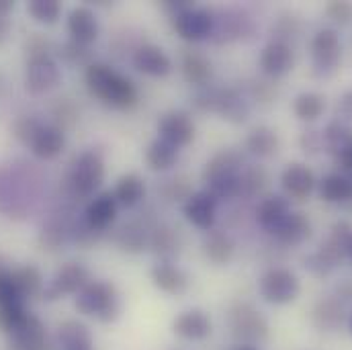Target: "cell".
Returning <instances> with one entry per match:
<instances>
[{"label":"cell","mask_w":352,"mask_h":350,"mask_svg":"<svg viewBox=\"0 0 352 350\" xmlns=\"http://www.w3.org/2000/svg\"><path fill=\"white\" fill-rule=\"evenodd\" d=\"M274 31H276V35H278V37H276V41L287 43V39H289V37H293V35L299 31V23H297V19H295V17L285 14L283 19H278V23H276Z\"/></svg>","instance_id":"f907efd6"},{"label":"cell","mask_w":352,"mask_h":350,"mask_svg":"<svg viewBox=\"0 0 352 350\" xmlns=\"http://www.w3.org/2000/svg\"><path fill=\"white\" fill-rule=\"evenodd\" d=\"M64 146H66V133L56 125H43L35 135V140L31 142L29 150L39 160H52L62 154Z\"/></svg>","instance_id":"d4e9b609"},{"label":"cell","mask_w":352,"mask_h":350,"mask_svg":"<svg viewBox=\"0 0 352 350\" xmlns=\"http://www.w3.org/2000/svg\"><path fill=\"white\" fill-rule=\"evenodd\" d=\"M336 121L352 125V88L344 90L336 102Z\"/></svg>","instance_id":"816d5d0a"},{"label":"cell","mask_w":352,"mask_h":350,"mask_svg":"<svg viewBox=\"0 0 352 350\" xmlns=\"http://www.w3.org/2000/svg\"><path fill=\"white\" fill-rule=\"evenodd\" d=\"M215 25V17L211 10L192 6L173 17V29L176 35L188 43H199L207 37H211Z\"/></svg>","instance_id":"9c48e42d"},{"label":"cell","mask_w":352,"mask_h":350,"mask_svg":"<svg viewBox=\"0 0 352 350\" xmlns=\"http://www.w3.org/2000/svg\"><path fill=\"white\" fill-rule=\"evenodd\" d=\"M158 138L173 144L176 148H184L195 140V123L186 111H168L158 119Z\"/></svg>","instance_id":"8fae6325"},{"label":"cell","mask_w":352,"mask_h":350,"mask_svg":"<svg viewBox=\"0 0 352 350\" xmlns=\"http://www.w3.org/2000/svg\"><path fill=\"white\" fill-rule=\"evenodd\" d=\"M291 201L283 195H270L263 199L256 207V221L266 232H274L289 215H291Z\"/></svg>","instance_id":"cb8c5ba5"},{"label":"cell","mask_w":352,"mask_h":350,"mask_svg":"<svg viewBox=\"0 0 352 350\" xmlns=\"http://www.w3.org/2000/svg\"><path fill=\"white\" fill-rule=\"evenodd\" d=\"M268 186V173L263 166H248L240 176V197H256Z\"/></svg>","instance_id":"ab89813d"},{"label":"cell","mask_w":352,"mask_h":350,"mask_svg":"<svg viewBox=\"0 0 352 350\" xmlns=\"http://www.w3.org/2000/svg\"><path fill=\"white\" fill-rule=\"evenodd\" d=\"M326 12L338 25H351L352 23V2H330L326 6Z\"/></svg>","instance_id":"681fc988"},{"label":"cell","mask_w":352,"mask_h":350,"mask_svg":"<svg viewBox=\"0 0 352 350\" xmlns=\"http://www.w3.org/2000/svg\"><path fill=\"white\" fill-rule=\"evenodd\" d=\"M242 156L236 150L217 152L203 168V182L217 201L240 197V176H242Z\"/></svg>","instance_id":"7a4b0ae2"},{"label":"cell","mask_w":352,"mask_h":350,"mask_svg":"<svg viewBox=\"0 0 352 350\" xmlns=\"http://www.w3.org/2000/svg\"><path fill=\"white\" fill-rule=\"evenodd\" d=\"M250 100H246V96L236 90V88H219L217 94V102H215V113L230 121V123H244L250 117Z\"/></svg>","instance_id":"603a6c76"},{"label":"cell","mask_w":352,"mask_h":350,"mask_svg":"<svg viewBox=\"0 0 352 350\" xmlns=\"http://www.w3.org/2000/svg\"><path fill=\"white\" fill-rule=\"evenodd\" d=\"M117 207L119 203L115 201L113 193L104 190L94 195V199H90L85 211V221L94 230V232H104L113 226L115 217H117Z\"/></svg>","instance_id":"d6986e66"},{"label":"cell","mask_w":352,"mask_h":350,"mask_svg":"<svg viewBox=\"0 0 352 350\" xmlns=\"http://www.w3.org/2000/svg\"><path fill=\"white\" fill-rule=\"evenodd\" d=\"M217 94H219V88H211V87H203L197 90V94L192 96V105L207 113V111H213L215 113V102H217Z\"/></svg>","instance_id":"c3c4849f"},{"label":"cell","mask_w":352,"mask_h":350,"mask_svg":"<svg viewBox=\"0 0 352 350\" xmlns=\"http://www.w3.org/2000/svg\"><path fill=\"white\" fill-rule=\"evenodd\" d=\"M346 259H351L352 261V236L351 240H349V244H346Z\"/></svg>","instance_id":"6125c7cd"},{"label":"cell","mask_w":352,"mask_h":350,"mask_svg":"<svg viewBox=\"0 0 352 350\" xmlns=\"http://www.w3.org/2000/svg\"><path fill=\"white\" fill-rule=\"evenodd\" d=\"M45 123L39 121L37 117L33 115H21L14 123H12V135L16 142H21L23 146H31V142L35 140V135L39 133V129L43 127Z\"/></svg>","instance_id":"b9f144b4"},{"label":"cell","mask_w":352,"mask_h":350,"mask_svg":"<svg viewBox=\"0 0 352 350\" xmlns=\"http://www.w3.org/2000/svg\"><path fill=\"white\" fill-rule=\"evenodd\" d=\"M246 150L256 158H270L278 150V135L272 127L258 125L246 138Z\"/></svg>","instance_id":"d6a6232c"},{"label":"cell","mask_w":352,"mask_h":350,"mask_svg":"<svg viewBox=\"0 0 352 350\" xmlns=\"http://www.w3.org/2000/svg\"><path fill=\"white\" fill-rule=\"evenodd\" d=\"M295 56L289 43L283 41H270L261 54V70L268 78H280L293 70Z\"/></svg>","instance_id":"e0dca14e"},{"label":"cell","mask_w":352,"mask_h":350,"mask_svg":"<svg viewBox=\"0 0 352 350\" xmlns=\"http://www.w3.org/2000/svg\"><path fill=\"white\" fill-rule=\"evenodd\" d=\"M12 278L19 291L21 301L25 303L27 299H35L39 295H43V274L35 264H25L16 270H12Z\"/></svg>","instance_id":"f1b7e54d"},{"label":"cell","mask_w":352,"mask_h":350,"mask_svg":"<svg viewBox=\"0 0 352 350\" xmlns=\"http://www.w3.org/2000/svg\"><path fill=\"white\" fill-rule=\"evenodd\" d=\"M90 283V272L85 264L66 263L60 266L54 274V278L43 289L45 301H58L66 295H78Z\"/></svg>","instance_id":"ba28073f"},{"label":"cell","mask_w":352,"mask_h":350,"mask_svg":"<svg viewBox=\"0 0 352 350\" xmlns=\"http://www.w3.org/2000/svg\"><path fill=\"white\" fill-rule=\"evenodd\" d=\"M62 80V70L56 58H33L27 60L25 68V88L31 94H45L60 85Z\"/></svg>","instance_id":"30bf717a"},{"label":"cell","mask_w":352,"mask_h":350,"mask_svg":"<svg viewBox=\"0 0 352 350\" xmlns=\"http://www.w3.org/2000/svg\"><path fill=\"white\" fill-rule=\"evenodd\" d=\"M133 66L138 72L152 78H164L173 72V60L168 58V54L152 43L140 45L133 52Z\"/></svg>","instance_id":"9a60e30c"},{"label":"cell","mask_w":352,"mask_h":350,"mask_svg":"<svg viewBox=\"0 0 352 350\" xmlns=\"http://www.w3.org/2000/svg\"><path fill=\"white\" fill-rule=\"evenodd\" d=\"M280 186L285 190V195L289 199H297V201H303L307 199L314 188H316V176L314 173L301 164V162H293L289 164L283 175H280Z\"/></svg>","instance_id":"ac0fdd59"},{"label":"cell","mask_w":352,"mask_h":350,"mask_svg":"<svg viewBox=\"0 0 352 350\" xmlns=\"http://www.w3.org/2000/svg\"><path fill=\"white\" fill-rule=\"evenodd\" d=\"M272 236L280 242V244H287V246H299L303 244L305 240H309L311 236V221L305 213L301 211H293L274 232Z\"/></svg>","instance_id":"484cf974"},{"label":"cell","mask_w":352,"mask_h":350,"mask_svg":"<svg viewBox=\"0 0 352 350\" xmlns=\"http://www.w3.org/2000/svg\"><path fill=\"white\" fill-rule=\"evenodd\" d=\"M14 301H21V297L12 278V270L0 266V305L14 303Z\"/></svg>","instance_id":"bcb514c9"},{"label":"cell","mask_w":352,"mask_h":350,"mask_svg":"<svg viewBox=\"0 0 352 350\" xmlns=\"http://www.w3.org/2000/svg\"><path fill=\"white\" fill-rule=\"evenodd\" d=\"M299 146L307 156H316L324 150V140H322V131L318 129H305L299 138Z\"/></svg>","instance_id":"7dc6e473"},{"label":"cell","mask_w":352,"mask_h":350,"mask_svg":"<svg viewBox=\"0 0 352 350\" xmlns=\"http://www.w3.org/2000/svg\"><path fill=\"white\" fill-rule=\"evenodd\" d=\"M85 78H87L88 92L94 98L102 100L104 105L119 109V111H127V109L135 107V102H138L135 85L127 76L115 72L111 66H107L102 62H94L87 68Z\"/></svg>","instance_id":"6da1fadb"},{"label":"cell","mask_w":352,"mask_h":350,"mask_svg":"<svg viewBox=\"0 0 352 350\" xmlns=\"http://www.w3.org/2000/svg\"><path fill=\"white\" fill-rule=\"evenodd\" d=\"M113 197L119 205L131 209L135 205H140L146 197V182L144 178L135 173H129V175H123L117 184H115V190H113Z\"/></svg>","instance_id":"f546056e"},{"label":"cell","mask_w":352,"mask_h":350,"mask_svg":"<svg viewBox=\"0 0 352 350\" xmlns=\"http://www.w3.org/2000/svg\"><path fill=\"white\" fill-rule=\"evenodd\" d=\"M148 240H150V236H148L146 228H144L142 223H138V221L125 223V226L117 232V238H115L117 246H119L123 252H129V254H140V252H144V250L148 248Z\"/></svg>","instance_id":"d590c367"},{"label":"cell","mask_w":352,"mask_h":350,"mask_svg":"<svg viewBox=\"0 0 352 350\" xmlns=\"http://www.w3.org/2000/svg\"><path fill=\"white\" fill-rule=\"evenodd\" d=\"M184 217L190 226L209 232L217 217V199L209 190H197L190 193L184 201Z\"/></svg>","instance_id":"4fadbf2b"},{"label":"cell","mask_w":352,"mask_h":350,"mask_svg":"<svg viewBox=\"0 0 352 350\" xmlns=\"http://www.w3.org/2000/svg\"><path fill=\"white\" fill-rule=\"evenodd\" d=\"M148 246L152 248V252L156 256H160L162 263H175V259L178 256V250H180L178 236L175 234V230L168 228V226H158L150 234Z\"/></svg>","instance_id":"1f68e13d"},{"label":"cell","mask_w":352,"mask_h":350,"mask_svg":"<svg viewBox=\"0 0 352 350\" xmlns=\"http://www.w3.org/2000/svg\"><path fill=\"white\" fill-rule=\"evenodd\" d=\"M232 350H258V347H252V344H238Z\"/></svg>","instance_id":"91938a15"},{"label":"cell","mask_w":352,"mask_h":350,"mask_svg":"<svg viewBox=\"0 0 352 350\" xmlns=\"http://www.w3.org/2000/svg\"><path fill=\"white\" fill-rule=\"evenodd\" d=\"M336 297L346 305V303H352V278H346L344 283H340L336 287Z\"/></svg>","instance_id":"9f6ffc18"},{"label":"cell","mask_w":352,"mask_h":350,"mask_svg":"<svg viewBox=\"0 0 352 350\" xmlns=\"http://www.w3.org/2000/svg\"><path fill=\"white\" fill-rule=\"evenodd\" d=\"M4 92H6V80H4V76L0 74V98L4 96Z\"/></svg>","instance_id":"94428289"},{"label":"cell","mask_w":352,"mask_h":350,"mask_svg":"<svg viewBox=\"0 0 352 350\" xmlns=\"http://www.w3.org/2000/svg\"><path fill=\"white\" fill-rule=\"evenodd\" d=\"M52 115H54V121H56L52 125L60 127L62 131L68 129V127H74V123L78 121V111H76L74 102H70V98H58V102L52 109Z\"/></svg>","instance_id":"ee69618b"},{"label":"cell","mask_w":352,"mask_h":350,"mask_svg":"<svg viewBox=\"0 0 352 350\" xmlns=\"http://www.w3.org/2000/svg\"><path fill=\"white\" fill-rule=\"evenodd\" d=\"M8 350H54V347L47 340L43 322L31 314L27 322L8 336Z\"/></svg>","instance_id":"5bb4252c"},{"label":"cell","mask_w":352,"mask_h":350,"mask_svg":"<svg viewBox=\"0 0 352 350\" xmlns=\"http://www.w3.org/2000/svg\"><path fill=\"white\" fill-rule=\"evenodd\" d=\"M62 242H64V230H62L60 226L52 223V226H47V228L41 232V244L47 246V250L60 246Z\"/></svg>","instance_id":"f5cc1de1"},{"label":"cell","mask_w":352,"mask_h":350,"mask_svg":"<svg viewBox=\"0 0 352 350\" xmlns=\"http://www.w3.org/2000/svg\"><path fill=\"white\" fill-rule=\"evenodd\" d=\"M25 54H27V60H33V58H54V54H58V45L43 33H33L29 35V39L25 41Z\"/></svg>","instance_id":"7bdbcfd3"},{"label":"cell","mask_w":352,"mask_h":350,"mask_svg":"<svg viewBox=\"0 0 352 350\" xmlns=\"http://www.w3.org/2000/svg\"><path fill=\"white\" fill-rule=\"evenodd\" d=\"M98 19L92 8L88 6H76L68 14V33L70 39L82 43V45H92L98 39Z\"/></svg>","instance_id":"44dd1931"},{"label":"cell","mask_w":352,"mask_h":350,"mask_svg":"<svg viewBox=\"0 0 352 350\" xmlns=\"http://www.w3.org/2000/svg\"><path fill=\"white\" fill-rule=\"evenodd\" d=\"M27 12L41 25H54L62 14V4L58 0H29Z\"/></svg>","instance_id":"60d3db41"},{"label":"cell","mask_w":352,"mask_h":350,"mask_svg":"<svg viewBox=\"0 0 352 350\" xmlns=\"http://www.w3.org/2000/svg\"><path fill=\"white\" fill-rule=\"evenodd\" d=\"M58 347L62 350H92V332L78 320H68L58 328Z\"/></svg>","instance_id":"83f0119b"},{"label":"cell","mask_w":352,"mask_h":350,"mask_svg":"<svg viewBox=\"0 0 352 350\" xmlns=\"http://www.w3.org/2000/svg\"><path fill=\"white\" fill-rule=\"evenodd\" d=\"M258 291L266 303L270 305H287L293 303L301 293V283L295 272L289 268H268L258 281Z\"/></svg>","instance_id":"8992f818"},{"label":"cell","mask_w":352,"mask_h":350,"mask_svg":"<svg viewBox=\"0 0 352 350\" xmlns=\"http://www.w3.org/2000/svg\"><path fill=\"white\" fill-rule=\"evenodd\" d=\"M346 320V305L336 295L322 297L311 309V324L320 332H336Z\"/></svg>","instance_id":"2e32d148"},{"label":"cell","mask_w":352,"mask_h":350,"mask_svg":"<svg viewBox=\"0 0 352 350\" xmlns=\"http://www.w3.org/2000/svg\"><path fill=\"white\" fill-rule=\"evenodd\" d=\"M14 8V2L12 0H0V17L2 19H8V14L12 12Z\"/></svg>","instance_id":"680465c9"},{"label":"cell","mask_w":352,"mask_h":350,"mask_svg":"<svg viewBox=\"0 0 352 350\" xmlns=\"http://www.w3.org/2000/svg\"><path fill=\"white\" fill-rule=\"evenodd\" d=\"M8 35H10V21H8V19H2V17H0V47H2L4 43H6Z\"/></svg>","instance_id":"6f0895ef"},{"label":"cell","mask_w":352,"mask_h":350,"mask_svg":"<svg viewBox=\"0 0 352 350\" xmlns=\"http://www.w3.org/2000/svg\"><path fill=\"white\" fill-rule=\"evenodd\" d=\"M320 195L326 203L344 205L352 195V175L332 173L320 182Z\"/></svg>","instance_id":"836d02e7"},{"label":"cell","mask_w":352,"mask_h":350,"mask_svg":"<svg viewBox=\"0 0 352 350\" xmlns=\"http://www.w3.org/2000/svg\"><path fill=\"white\" fill-rule=\"evenodd\" d=\"M346 324H349V332L352 334V311L349 314V320H346Z\"/></svg>","instance_id":"e7e4bbea"},{"label":"cell","mask_w":352,"mask_h":350,"mask_svg":"<svg viewBox=\"0 0 352 350\" xmlns=\"http://www.w3.org/2000/svg\"><path fill=\"white\" fill-rule=\"evenodd\" d=\"M272 94H274V92H272V87L263 83V80H258V83L252 85V96L258 98V100H266V102H268V100L272 98Z\"/></svg>","instance_id":"11a10c76"},{"label":"cell","mask_w":352,"mask_h":350,"mask_svg":"<svg viewBox=\"0 0 352 350\" xmlns=\"http://www.w3.org/2000/svg\"><path fill=\"white\" fill-rule=\"evenodd\" d=\"M173 332L180 340L186 342H201L207 340L213 332V322L207 311L192 307L184 309L173 320Z\"/></svg>","instance_id":"7c38bea8"},{"label":"cell","mask_w":352,"mask_h":350,"mask_svg":"<svg viewBox=\"0 0 352 350\" xmlns=\"http://www.w3.org/2000/svg\"><path fill=\"white\" fill-rule=\"evenodd\" d=\"M58 58H60L62 62H66L68 66H74V68H76V66H85V68H88L90 64H94V62H92V52H90V47L78 43V41H74V39H68V41H64V43L58 45Z\"/></svg>","instance_id":"f35d334b"},{"label":"cell","mask_w":352,"mask_h":350,"mask_svg":"<svg viewBox=\"0 0 352 350\" xmlns=\"http://www.w3.org/2000/svg\"><path fill=\"white\" fill-rule=\"evenodd\" d=\"M74 305L82 316L94 318L100 324H113L121 316V299L111 281H90L76 295Z\"/></svg>","instance_id":"3957f363"},{"label":"cell","mask_w":352,"mask_h":350,"mask_svg":"<svg viewBox=\"0 0 352 350\" xmlns=\"http://www.w3.org/2000/svg\"><path fill=\"white\" fill-rule=\"evenodd\" d=\"M31 316V311H27L23 301H14V303H6L0 305V332L2 334H14Z\"/></svg>","instance_id":"74e56055"},{"label":"cell","mask_w":352,"mask_h":350,"mask_svg":"<svg viewBox=\"0 0 352 350\" xmlns=\"http://www.w3.org/2000/svg\"><path fill=\"white\" fill-rule=\"evenodd\" d=\"M150 278L156 289L166 295H182L188 289V274L176 263H156L150 270Z\"/></svg>","instance_id":"7402d4cb"},{"label":"cell","mask_w":352,"mask_h":350,"mask_svg":"<svg viewBox=\"0 0 352 350\" xmlns=\"http://www.w3.org/2000/svg\"><path fill=\"white\" fill-rule=\"evenodd\" d=\"M180 70H182L184 80L197 88L209 87V83L213 78V64H211V60L205 54L197 52V50H182Z\"/></svg>","instance_id":"ffe728a7"},{"label":"cell","mask_w":352,"mask_h":350,"mask_svg":"<svg viewBox=\"0 0 352 350\" xmlns=\"http://www.w3.org/2000/svg\"><path fill=\"white\" fill-rule=\"evenodd\" d=\"M228 326L232 336L240 344H252L258 347L268 338V320L264 314L248 301H238L228 311Z\"/></svg>","instance_id":"277c9868"},{"label":"cell","mask_w":352,"mask_h":350,"mask_svg":"<svg viewBox=\"0 0 352 350\" xmlns=\"http://www.w3.org/2000/svg\"><path fill=\"white\" fill-rule=\"evenodd\" d=\"M342 207H344L346 211H351V213H352V195H351V199H349V201H346V203H344Z\"/></svg>","instance_id":"be15d7a7"},{"label":"cell","mask_w":352,"mask_h":350,"mask_svg":"<svg viewBox=\"0 0 352 350\" xmlns=\"http://www.w3.org/2000/svg\"><path fill=\"white\" fill-rule=\"evenodd\" d=\"M293 111L301 121H316L326 111V98L318 92H301L293 100Z\"/></svg>","instance_id":"8d00e7d4"},{"label":"cell","mask_w":352,"mask_h":350,"mask_svg":"<svg viewBox=\"0 0 352 350\" xmlns=\"http://www.w3.org/2000/svg\"><path fill=\"white\" fill-rule=\"evenodd\" d=\"M322 140H324V150L330 152L334 158H338L352 146V127L342 121H332L324 127Z\"/></svg>","instance_id":"e575fe53"},{"label":"cell","mask_w":352,"mask_h":350,"mask_svg":"<svg viewBox=\"0 0 352 350\" xmlns=\"http://www.w3.org/2000/svg\"><path fill=\"white\" fill-rule=\"evenodd\" d=\"M203 254L209 263L217 266L230 264L236 254V242L226 232H207L203 240Z\"/></svg>","instance_id":"4316f807"},{"label":"cell","mask_w":352,"mask_h":350,"mask_svg":"<svg viewBox=\"0 0 352 350\" xmlns=\"http://www.w3.org/2000/svg\"><path fill=\"white\" fill-rule=\"evenodd\" d=\"M104 178V160L96 150L82 152L76 162L72 164V171L68 176V184L74 195L78 197H90L100 186Z\"/></svg>","instance_id":"52a82bcc"},{"label":"cell","mask_w":352,"mask_h":350,"mask_svg":"<svg viewBox=\"0 0 352 350\" xmlns=\"http://www.w3.org/2000/svg\"><path fill=\"white\" fill-rule=\"evenodd\" d=\"M178 162V148L156 138L148 148H146V164L154 173H166Z\"/></svg>","instance_id":"4dcf8cb0"},{"label":"cell","mask_w":352,"mask_h":350,"mask_svg":"<svg viewBox=\"0 0 352 350\" xmlns=\"http://www.w3.org/2000/svg\"><path fill=\"white\" fill-rule=\"evenodd\" d=\"M311 74L316 78H330L342 60L340 35L334 29H320L311 39Z\"/></svg>","instance_id":"5b68a950"},{"label":"cell","mask_w":352,"mask_h":350,"mask_svg":"<svg viewBox=\"0 0 352 350\" xmlns=\"http://www.w3.org/2000/svg\"><path fill=\"white\" fill-rule=\"evenodd\" d=\"M170 17H175L178 12H182V10H186V8H192L195 6V2H188V0H166V2H162L160 4Z\"/></svg>","instance_id":"db71d44e"},{"label":"cell","mask_w":352,"mask_h":350,"mask_svg":"<svg viewBox=\"0 0 352 350\" xmlns=\"http://www.w3.org/2000/svg\"><path fill=\"white\" fill-rule=\"evenodd\" d=\"M303 266H305V270H307L309 274H314V276H318V278H324V276L332 274V270L336 268V266L330 263L320 250L307 254V256L303 259Z\"/></svg>","instance_id":"f6af8a7d"}]
</instances>
